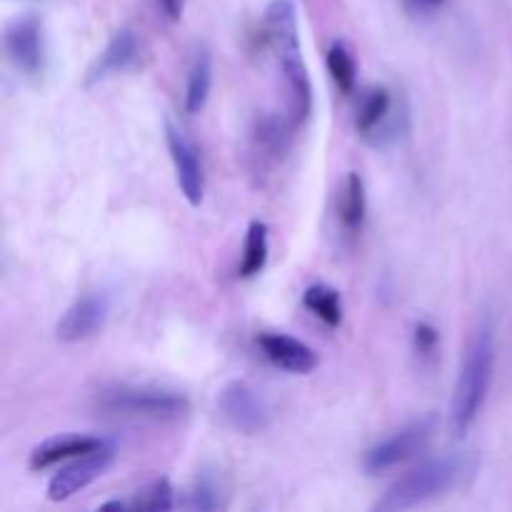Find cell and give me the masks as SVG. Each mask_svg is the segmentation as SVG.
Segmentation results:
<instances>
[{"mask_svg":"<svg viewBox=\"0 0 512 512\" xmlns=\"http://www.w3.org/2000/svg\"><path fill=\"white\" fill-rule=\"evenodd\" d=\"M495 373V328L493 320L483 318L470 335L463 353L453 398H450V430L463 438L478 420Z\"/></svg>","mask_w":512,"mask_h":512,"instance_id":"obj_1","label":"cell"},{"mask_svg":"<svg viewBox=\"0 0 512 512\" xmlns=\"http://www.w3.org/2000/svg\"><path fill=\"white\" fill-rule=\"evenodd\" d=\"M473 468V460L468 455H443V458H430L395 480L388 490L378 498L375 510L380 512H403L418 505L430 503L440 498L448 490L458 485L468 470Z\"/></svg>","mask_w":512,"mask_h":512,"instance_id":"obj_2","label":"cell"},{"mask_svg":"<svg viewBox=\"0 0 512 512\" xmlns=\"http://www.w3.org/2000/svg\"><path fill=\"white\" fill-rule=\"evenodd\" d=\"M98 408L108 415H120L130 420L148 423H178L188 418L190 400L178 390L160 385L115 383L98 393Z\"/></svg>","mask_w":512,"mask_h":512,"instance_id":"obj_3","label":"cell"},{"mask_svg":"<svg viewBox=\"0 0 512 512\" xmlns=\"http://www.w3.org/2000/svg\"><path fill=\"white\" fill-rule=\"evenodd\" d=\"M355 130L373 148H390L410 130V110L403 95L388 85H370L363 90L355 108Z\"/></svg>","mask_w":512,"mask_h":512,"instance_id":"obj_4","label":"cell"},{"mask_svg":"<svg viewBox=\"0 0 512 512\" xmlns=\"http://www.w3.org/2000/svg\"><path fill=\"white\" fill-rule=\"evenodd\" d=\"M435 430H438V418H435V415H425V418H418L413 420V423L405 425V428L395 430L390 438L380 440V443H375L373 448L365 453V473H388V470L413 460L415 455H420L428 448L430 440L435 438Z\"/></svg>","mask_w":512,"mask_h":512,"instance_id":"obj_5","label":"cell"},{"mask_svg":"<svg viewBox=\"0 0 512 512\" xmlns=\"http://www.w3.org/2000/svg\"><path fill=\"white\" fill-rule=\"evenodd\" d=\"M165 145H168L180 193L188 200L190 208H200L205 198V165L200 148L190 138L188 130L173 118H165Z\"/></svg>","mask_w":512,"mask_h":512,"instance_id":"obj_6","label":"cell"},{"mask_svg":"<svg viewBox=\"0 0 512 512\" xmlns=\"http://www.w3.org/2000/svg\"><path fill=\"white\" fill-rule=\"evenodd\" d=\"M293 123L288 113H260L250 125L248 135V158L253 165V173H270L278 168L293 145Z\"/></svg>","mask_w":512,"mask_h":512,"instance_id":"obj_7","label":"cell"},{"mask_svg":"<svg viewBox=\"0 0 512 512\" xmlns=\"http://www.w3.org/2000/svg\"><path fill=\"white\" fill-rule=\"evenodd\" d=\"M3 48L10 65L23 78H38L45 70L43 20L35 13H23L5 25Z\"/></svg>","mask_w":512,"mask_h":512,"instance_id":"obj_8","label":"cell"},{"mask_svg":"<svg viewBox=\"0 0 512 512\" xmlns=\"http://www.w3.org/2000/svg\"><path fill=\"white\" fill-rule=\"evenodd\" d=\"M218 413L225 423L243 435H258L268 430L270 408L263 395L245 380H233L218 393Z\"/></svg>","mask_w":512,"mask_h":512,"instance_id":"obj_9","label":"cell"},{"mask_svg":"<svg viewBox=\"0 0 512 512\" xmlns=\"http://www.w3.org/2000/svg\"><path fill=\"white\" fill-rule=\"evenodd\" d=\"M113 460H115V448L110 443H103L100 448L75 458L73 463L60 468L58 473L50 478L48 500H53V503L70 500L75 493H80V490L93 485L98 478H103L105 470L113 465Z\"/></svg>","mask_w":512,"mask_h":512,"instance_id":"obj_10","label":"cell"},{"mask_svg":"<svg viewBox=\"0 0 512 512\" xmlns=\"http://www.w3.org/2000/svg\"><path fill=\"white\" fill-rule=\"evenodd\" d=\"M108 298L98 293H83L68 305L63 315H60L58 325H55V335L63 343H80V340L93 338L100 333L108 320Z\"/></svg>","mask_w":512,"mask_h":512,"instance_id":"obj_11","label":"cell"},{"mask_svg":"<svg viewBox=\"0 0 512 512\" xmlns=\"http://www.w3.org/2000/svg\"><path fill=\"white\" fill-rule=\"evenodd\" d=\"M255 345L260 348L263 358L278 370H285L290 375H310L318 368V355L303 340L293 338L285 333H260L255 338Z\"/></svg>","mask_w":512,"mask_h":512,"instance_id":"obj_12","label":"cell"},{"mask_svg":"<svg viewBox=\"0 0 512 512\" xmlns=\"http://www.w3.org/2000/svg\"><path fill=\"white\" fill-rule=\"evenodd\" d=\"M140 55L138 35L130 28H120L110 35L108 45L98 53V58L88 65L85 70V88H93V85L103 83V80L113 78V75L125 73L128 68H133L135 60Z\"/></svg>","mask_w":512,"mask_h":512,"instance_id":"obj_13","label":"cell"},{"mask_svg":"<svg viewBox=\"0 0 512 512\" xmlns=\"http://www.w3.org/2000/svg\"><path fill=\"white\" fill-rule=\"evenodd\" d=\"M103 443L105 440L95 438V435H80V433L55 435V438H48L40 445H35L33 453H30L28 468L35 470V473H40V470H48L53 468V465L65 463V460L80 458V455L100 448Z\"/></svg>","mask_w":512,"mask_h":512,"instance_id":"obj_14","label":"cell"},{"mask_svg":"<svg viewBox=\"0 0 512 512\" xmlns=\"http://www.w3.org/2000/svg\"><path fill=\"white\" fill-rule=\"evenodd\" d=\"M368 218V190L363 175L350 170L338 190V225L343 233L358 235Z\"/></svg>","mask_w":512,"mask_h":512,"instance_id":"obj_15","label":"cell"},{"mask_svg":"<svg viewBox=\"0 0 512 512\" xmlns=\"http://www.w3.org/2000/svg\"><path fill=\"white\" fill-rule=\"evenodd\" d=\"M210 90H213V55L208 48L195 50L193 63L188 68V80H185V98L183 105L190 115L203 113L208 105Z\"/></svg>","mask_w":512,"mask_h":512,"instance_id":"obj_16","label":"cell"},{"mask_svg":"<svg viewBox=\"0 0 512 512\" xmlns=\"http://www.w3.org/2000/svg\"><path fill=\"white\" fill-rule=\"evenodd\" d=\"M268 225L263 220H253L248 225V233H245V243H243V255H240V265H238V275L243 280L258 278L260 273L268 265V255H270V240H268Z\"/></svg>","mask_w":512,"mask_h":512,"instance_id":"obj_17","label":"cell"},{"mask_svg":"<svg viewBox=\"0 0 512 512\" xmlns=\"http://www.w3.org/2000/svg\"><path fill=\"white\" fill-rule=\"evenodd\" d=\"M303 305L305 310H310V313H313L320 323L328 325V328H340V323H343V295H340V290H335L333 285H310L303 293Z\"/></svg>","mask_w":512,"mask_h":512,"instance_id":"obj_18","label":"cell"},{"mask_svg":"<svg viewBox=\"0 0 512 512\" xmlns=\"http://www.w3.org/2000/svg\"><path fill=\"white\" fill-rule=\"evenodd\" d=\"M325 65H328V73L333 78L335 88L343 95H350L358 85V63H355L353 50L348 48L345 40H333L328 45V53H325Z\"/></svg>","mask_w":512,"mask_h":512,"instance_id":"obj_19","label":"cell"},{"mask_svg":"<svg viewBox=\"0 0 512 512\" xmlns=\"http://www.w3.org/2000/svg\"><path fill=\"white\" fill-rule=\"evenodd\" d=\"M188 510H200V512H210L223 508V488H220V480L215 478L213 473H200L195 478L193 488L188 493V503H185Z\"/></svg>","mask_w":512,"mask_h":512,"instance_id":"obj_20","label":"cell"},{"mask_svg":"<svg viewBox=\"0 0 512 512\" xmlns=\"http://www.w3.org/2000/svg\"><path fill=\"white\" fill-rule=\"evenodd\" d=\"M173 485L168 478H158L140 490L133 500H128V510H150V512H165L173 510Z\"/></svg>","mask_w":512,"mask_h":512,"instance_id":"obj_21","label":"cell"},{"mask_svg":"<svg viewBox=\"0 0 512 512\" xmlns=\"http://www.w3.org/2000/svg\"><path fill=\"white\" fill-rule=\"evenodd\" d=\"M438 343H440V333L433 328L430 323H418L413 330V345L415 350H418V355H423V358H430V355L438 350Z\"/></svg>","mask_w":512,"mask_h":512,"instance_id":"obj_22","label":"cell"},{"mask_svg":"<svg viewBox=\"0 0 512 512\" xmlns=\"http://www.w3.org/2000/svg\"><path fill=\"white\" fill-rule=\"evenodd\" d=\"M405 8L413 15H433L445 5V0H403Z\"/></svg>","mask_w":512,"mask_h":512,"instance_id":"obj_23","label":"cell"},{"mask_svg":"<svg viewBox=\"0 0 512 512\" xmlns=\"http://www.w3.org/2000/svg\"><path fill=\"white\" fill-rule=\"evenodd\" d=\"M155 5L168 20H180L185 13V0H155Z\"/></svg>","mask_w":512,"mask_h":512,"instance_id":"obj_24","label":"cell"}]
</instances>
